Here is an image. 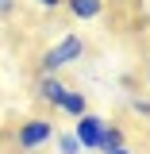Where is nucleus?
Masks as SVG:
<instances>
[{"instance_id": "3", "label": "nucleus", "mask_w": 150, "mask_h": 154, "mask_svg": "<svg viewBox=\"0 0 150 154\" xmlns=\"http://www.w3.org/2000/svg\"><path fill=\"white\" fill-rule=\"evenodd\" d=\"M100 131H104V119H100V116H93V112H85L81 119H73V139L81 143V150H96Z\"/></svg>"}, {"instance_id": "1", "label": "nucleus", "mask_w": 150, "mask_h": 154, "mask_svg": "<svg viewBox=\"0 0 150 154\" xmlns=\"http://www.w3.org/2000/svg\"><path fill=\"white\" fill-rule=\"evenodd\" d=\"M81 54H85V38H81V35H62L54 46L42 54V73H58L62 66L77 62Z\"/></svg>"}, {"instance_id": "4", "label": "nucleus", "mask_w": 150, "mask_h": 154, "mask_svg": "<svg viewBox=\"0 0 150 154\" xmlns=\"http://www.w3.org/2000/svg\"><path fill=\"white\" fill-rule=\"evenodd\" d=\"M38 96H42L46 104H54V108H58V100L66 96V81H62L58 73H42V81H38Z\"/></svg>"}, {"instance_id": "8", "label": "nucleus", "mask_w": 150, "mask_h": 154, "mask_svg": "<svg viewBox=\"0 0 150 154\" xmlns=\"http://www.w3.org/2000/svg\"><path fill=\"white\" fill-rule=\"evenodd\" d=\"M58 139V150L62 154H81V143L73 139V131H66V135H54Z\"/></svg>"}, {"instance_id": "10", "label": "nucleus", "mask_w": 150, "mask_h": 154, "mask_svg": "<svg viewBox=\"0 0 150 154\" xmlns=\"http://www.w3.org/2000/svg\"><path fill=\"white\" fill-rule=\"evenodd\" d=\"M12 12V0H0V16H8Z\"/></svg>"}, {"instance_id": "12", "label": "nucleus", "mask_w": 150, "mask_h": 154, "mask_svg": "<svg viewBox=\"0 0 150 154\" xmlns=\"http://www.w3.org/2000/svg\"><path fill=\"white\" fill-rule=\"evenodd\" d=\"M112 154H131V150H127V146H119V150H112Z\"/></svg>"}, {"instance_id": "11", "label": "nucleus", "mask_w": 150, "mask_h": 154, "mask_svg": "<svg viewBox=\"0 0 150 154\" xmlns=\"http://www.w3.org/2000/svg\"><path fill=\"white\" fill-rule=\"evenodd\" d=\"M35 4H42V8H58L62 0H35Z\"/></svg>"}, {"instance_id": "13", "label": "nucleus", "mask_w": 150, "mask_h": 154, "mask_svg": "<svg viewBox=\"0 0 150 154\" xmlns=\"http://www.w3.org/2000/svg\"><path fill=\"white\" fill-rule=\"evenodd\" d=\"M146 85H150V66H146Z\"/></svg>"}, {"instance_id": "9", "label": "nucleus", "mask_w": 150, "mask_h": 154, "mask_svg": "<svg viewBox=\"0 0 150 154\" xmlns=\"http://www.w3.org/2000/svg\"><path fill=\"white\" fill-rule=\"evenodd\" d=\"M131 112H135V116H150V100L135 96V100H131Z\"/></svg>"}, {"instance_id": "2", "label": "nucleus", "mask_w": 150, "mask_h": 154, "mask_svg": "<svg viewBox=\"0 0 150 154\" xmlns=\"http://www.w3.org/2000/svg\"><path fill=\"white\" fill-rule=\"evenodd\" d=\"M54 139V127H50V119H23L16 131V143L19 150H38V146H46Z\"/></svg>"}, {"instance_id": "6", "label": "nucleus", "mask_w": 150, "mask_h": 154, "mask_svg": "<svg viewBox=\"0 0 150 154\" xmlns=\"http://www.w3.org/2000/svg\"><path fill=\"white\" fill-rule=\"evenodd\" d=\"M119 146H123V127H119V123H104L96 150H100V154H112V150H119Z\"/></svg>"}, {"instance_id": "5", "label": "nucleus", "mask_w": 150, "mask_h": 154, "mask_svg": "<svg viewBox=\"0 0 150 154\" xmlns=\"http://www.w3.org/2000/svg\"><path fill=\"white\" fill-rule=\"evenodd\" d=\"M58 112H66L69 119H81V116L89 112V104H85V93H77V89H66V96L58 100Z\"/></svg>"}, {"instance_id": "7", "label": "nucleus", "mask_w": 150, "mask_h": 154, "mask_svg": "<svg viewBox=\"0 0 150 154\" xmlns=\"http://www.w3.org/2000/svg\"><path fill=\"white\" fill-rule=\"evenodd\" d=\"M69 12H73V19H100L104 0H69Z\"/></svg>"}]
</instances>
